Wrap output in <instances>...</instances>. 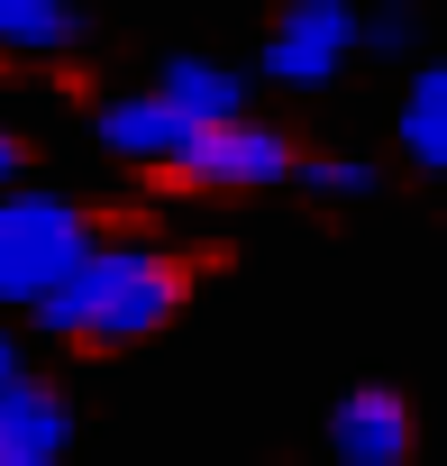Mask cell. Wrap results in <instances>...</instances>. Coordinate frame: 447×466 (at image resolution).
<instances>
[{
  "label": "cell",
  "mask_w": 447,
  "mask_h": 466,
  "mask_svg": "<svg viewBox=\"0 0 447 466\" xmlns=\"http://www.w3.org/2000/svg\"><path fill=\"white\" fill-rule=\"evenodd\" d=\"M383 174L365 165V156H302V192H320V201H365Z\"/></svg>",
  "instance_id": "11"
},
{
  "label": "cell",
  "mask_w": 447,
  "mask_h": 466,
  "mask_svg": "<svg viewBox=\"0 0 447 466\" xmlns=\"http://www.w3.org/2000/svg\"><path fill=\"white\" fill-rule=\"evenodd\" d=\"M411 37H420V28H411V10H374V19H365V37H356V46H374V56H402V46H411Z\"/></svg>",
  "instance_id": "12"
},
{
  "label": "cell",
  "mask_w": 447,
  "mask_h": 466,
  "mask_svg": "<svg viewBox=\"0 0 447 466\" xmlns=\"http://www.w3.org/2000/svg\"><path fill=\"white\" fill-rule=\"evenodd\" d=\"M402 156L447 174V65H420L402 92Z\"/></svg>",
  "instance_id": "9"
},
{
  "label": "cell",
  "mask_w": 447,
  "mask_h": 466,
  "mask_svg": "<svg viewBox=\"0 0 447 466\" xmlns=\"http://www.w3.org/2000/svg\"><path fill=\"white\" fill-rule=\"evenodd\" d=\"M19 165H28V147H19L10 128H0V183H19Z\"/></svg>",
  "instance_id": "13"
},
{
  "label": "cell",
  "mask_w": 447,
  "mask_h": 466,
  "mask_svg": "<svg viewBox=\"0 0 447 466\" xmlns=\"http://www.w3.org/2000/svg\"><path fill=\"white\" fill-rule=\"evenodd\" d=\"M174 311H183V266L155 257V248H92V257L37 302L46 329L92 339V348H137V339H155Z\"/></svg>",
  "instance_id": "1"
},
{
  "label": "cell",
  "mask_w": 447,
  "mask_h": 466,
  "mask_svg": "<svg viewBox=\"0 0 447 466\" xmlns=\"http://www.w3.org/2000/svg\"><path fill=\"white\" fill-rule=\"evenodd\" d=\"M92 257V219L55 192H0V302L37 311Z\"/></svg>",
  "instance_id": "2"
},
{
  "label": "cell",
  "mask_w": 447,
  "mask_h": 466,
  "mask_svg": "<svg viewBox=\"0 0 447 466\" xmlns=\"http://www.w3.org/2000/svg\"><path fill=\"white\" fill-rule=\"evenodd\" d=\"M192 183H293V147L256 119H229V128H201L192 156H183Z\"/></svg>",
  "instance_id": "5"
},
{
  "label": "cell",
  "mask_w": 447,
  "mask_h": 466,
  "mask_svg": "<svg viewBox=\"0 0 447 466\" xmlns=\"http://www.w3.org/2000/svg\"><path fill=\"white\" fill-rule=\"evenodd\" d=\"M356 37H365V19L347 10V0H293V10L274 19V37H265V74L293 83V92H320L347 65Z\"/></svg>",
  "instance_id": "3"
},
{
  "label": "cell",
  "mask_w": 447,
  "mask_h": 466,
  "mask_svg": "<svg viewBox=\"0 0 447 466\" xmlns=\"http://www.w3.org/2000/svg\"><path fill=\"white\" fill-rule=\"evenodd\" d=\"M74 37H83V19L65 0H0V46L10 56H65Z\"/></svg>",
  "instance_id": "10"
},
{
  "label": "cell",
  "mask_w": 447,
  "mask_h": 466,
  "mask_svg": "<svg viewBox=\"0 0 447 466\" xmlns=\"http://www.w3.org/2000/svg\"><path fill=\"white\" fill-rule=\"evenodd\" d=\"M329 448L347 466H402L411 457V402L392 384H356L338 411H329Z\"/></svg>",
  "instance_id": "4"
},
{
  "label": "cell",
  "mask_w": 447,
  "mask_h": 466,
  "mask_svg": "<svg viewBox=\"0 0 447 466\" xmlns=\"http://www.w3.org/2000/svg\"><path fill=\"white\" fill-rule=\"evenodd\" d=\"M192 119L164 101V92H128V101H110L101 110V147L110 156H128V165H183L192 156Z\"/></svg>",
  "instance_id": "6"
},
{
  "label": "cell",
  "mask_w": 447,
  "mask_h": 466,
  "mask_svg": "<svg viewBox=\"0 0 447 466\" xmlns=\"http://www.w3.org/2000/svg\"><path fill=\"white\" fill-rule=\"evenodd\" d=\"M10 384H19V339L0 329V393H10Z\"/></svg>",
  "instance_id": "14"
},
{
  "label": "cell",
  "mask_w": 447,
  "mask_h": 466,
  "mask_svg": "<svg viewBox=\"0 0 447 466\" xmlns=\"http://www.w3.org/2000/svg\"><path fill=\"white\" fill-rule=\"evenodd\" d=\"M65 430H74V411L46 393V384H10L0 393V466H55L65 457Z\"/></svg>",
  "instance_id": "7"
},
{
  "label": "cell",
  "mask_w": 447,
  "mask_h": 466,
  "mask_svg": "<svg viewBox=\"0 0 447 466\" xmlns=\"http://www.w3.org/2000/svg\"><path fill=\"white\" fill-rule=\"evenodd\" d=\"M155 92H164L192 128H229V119H247V74H238V65H210V56H174Z\"/></svg>",
  "instance_id": "8"
}]
</instances>
